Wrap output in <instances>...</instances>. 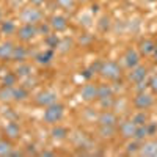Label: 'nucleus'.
I'll return each mask as SVG.
<instances>
[{
	"label": "nucleus",
	"instance_id": "obj_1",
	"mask_svg": "<svg viewBox=\"0 0 157 157\" xmlns=\"http://www.w3.org/2000/svg\"><path fill=\"white\" fill-rule=\"evenodd\" d=\"M98 74L107 82H116L123 77V66L115 60H104Z\"/></svg>",
	"mask_w": 157,
	"mask_h": 157
},
{
	"label": "nucleus",
	"instance_id": "obj_2",
	"mask_svg": "<svg viewBox=\"0 0 157 157\" xmlns=\"http://www.w3.org/2000/svg\"><path fill=\"white\" fill-rule=\"evenodd\" d=\"M19 21L22 24H33V25H38L39 22L46 21V16H44V11L38 6H25L21 10L19 13Z\"/></svg>",
	"mask_w": 157,
	"mask_h": 157
},
{
	"label": "nucleus",
	"instance_id": "obj_3",
	"mask_svg": "<svg viewBox=\"0 0 157 157\" xmlns=\"http://www.w3.org/2000/svg\"><path fill=\"white\" fill-rule=\"evenodd\" d=\"M64 110H66V107L63 105V104L58 101L55 104H52V105L46 107L44 109V113H43V121L49 126H54V124H58L63 116H64Z\"/></svg>",
	"mask_w": 157,
	"mask_h": 157
},
{
	"label": "nucleus",
	"instance_id": "obj_4",
	"mask_svg": "<svg viewBox=\"0 0 157 157\" xmlns=\"http://www.w3.org/2000/svg\"><path fill=\"white\" fill-rule=\"evenodd\" d=\"M155 94L152 91L146 90V91H141V93H135L134 99H132V107L137 110H149L154 107L155 104Z\"/></svg>",
	"mask_w": 157,
	"mask_h": 157
},
{
	"label": "nucleus",
	"instance_id": "obj_5",
	"mask_svg": "<svg viewBox=\"0 0 157 157\" xmlns=\"http://www.w3.org/2000/svg\"><path fill=\"white\" fill-rule=\"evenodd\" d=\"M121 63H123V66L129 71V69H132L135 68L137 64L141 63V55H140V52L137 47H127L124 50V54L121 57Z\"/></svg>",
	"mask_w": 157,
	"mask_h": 157
},
{
	"label": "nucleus",
	"instance_id": "obj_6",
	"mask_svg": "<svg viewBox=\"0 0 157 157\" xmlns=\"http://www.w3.org/2000/svg\"><path fill=\"white\" fill-rule=\"evenodd\" d=\"M36 36H39L38 35V27L33 25V24H22V25H19V29L16 32V38L21 43H25V44L33 41Z\"/></svg>",
	"mask_w": 157,
	"mask_h": 157
},
{
	"label": "nucleus",
	"instance_id": "obj_7",
	"mask_svg": "<svg viewBox=\"0 0 157 157\" xmlns=\"http://www.w3.org/2000/svg\"><path fill=\"white\" fill-rule=\"evenodd\" d=\"M55 102H58V94L52 90H44V91H41V93H38L35 96V104L41 109H46V107L52 105V104H55Z\"/></svg>",
	"mask_w": 157,
	"mask_h": 157
},
{
	"label": "nucleus",
	"instance_id": "obj_8",
	"mask_svg": "<svg viewBox=\"0 0 157 157\" xmlns=\"http://www.w3.org/2000/svg\"><path fill=\"white\" fill-rule=\"evenodd\" d=\"M148 75H149V68L140 63V64H137L135 68L129 69V72L126 74V78H127L129 83L134 85V83H137V82H140V80H145V78H148Z\"/></svg>",
	"mask_w": 157,
	"mask_h": 157
},
{
	"label": "nucleus",
	"instance_id": "obj_9",
	"mask_svg": "<svg viewBox=\"0 0 157 157\" xmlns=\"http://www.w3.org/2000/svg\"><path fill=\"white\" fill-rule=\"evenodd\" d=\"M135 130H137V124L132 121V118L123 121L120 120V123H118V134L124 140H132L135 137Z\"/></svg>",
	"mask_w": 157,
	"mask_h": 157
},
{
	"label": "nucleus",
	"instance_id": "obj_10",
	"mask_svg": "<svg viewBox=\"0 0 157 157\" xmlns=\"http://www.w3.org/2000/svg\"><path fill=\"white\" fill-rule=\"evenodd\" d=\"M96 123L98 126H118L120 118H118V113L113 110H102L96 118Z\"/></svg>",
	"mask_w": 157,
	"mask_h": 157
},
{
	"label": "nucleus",
	"instance_id": "obj_11",
	"mask_svg": "<svg viewBox=\"0 0 157 157\" xmlns=\"http://www.w3.org/2000/svg\"><path fill=\"white\" fill-rule=\"evenodd\" d=\"M47 21H49L52 30H54L55 33H63V32H66L68 27H69L68 17L63 16V14H52Z\"/></svg>",
	"mask_w": 157,
	"mask_h": 157
},
{
	"label": "nucleus",
	"instance_id": "obj_12",
	"mask_svg": "<svg viewBox=\"0 0 157 157\" xmlns=\"http://www.w3.org/2000/svg\"><path fill=\"white\" fill-rule=\"evenodd\" d=\"M78 94H80V99L85 101V102H94V101H98V83L86 82L80 88Z\"/></svg>",
	"mask_w": 157,
	"mask_h": 157
},
{
	"label": "nucleus",
	"instance_id": "obj_13",
	"mask_svg": "<svg viewBox=\"0 0 157 157\" xmlns=\"http://www.w3.org/2000/svg\"><path fill=\"white\" fill-rule=\"evenodd\" d=\"M138 155L141 157H157V140L155 138H146L141 141Z\"/></svg>",
	"mask_w": 157,
	"mask_h": 157
},
{
	"label": "nucleus",
	"instance_id": "obj_14",
	"mask_svg": "<svg viewBox=\"0 0 157 157\" xmlns=\"http://www.w3.org/2000/svg\"><path fill=\"white\" fill-rule=\"evenodd\" d=\"M54 57H55V50L47 47L41 52H36V54L33 55V61L36 64H39V66H49V64L52 63V60H54Z\"/></svg>",
	"mask_w": 157,
	"mask_h": 157
},
{
	"label": "nucleus",
	"instance_id": "obj_15",
	"mask_svg": "<svg viewBox=\"0 0 157 157\" xmlns=\"http://www.w3.org/2000/svg\"><path fill=\"white\" fill-rule=\"evenodd\" d=\"M29 58H30V49L25 46V43L16 44L14 50H13L11 61L13 63H24V61H29Z\"/></svg>",
	"mask_w": 157,
	"mask_h": 157
},
{
	"label": "nucleus",
	"instance_id": "obj_16",
	"mask_svg": "<svg viewBox=\"0 0 157 157\" xmlns=\"http://www.w3.org/2000/svg\"><path fill=\"white\" fill-rule=\"evenodd\" d=\"M3 134H5L6 138L16 141V140H19L21 135H22V129H21L19 123H16L14 120H10V121L5 124V127H3Z\"/></svg>",
	"mask_w": 157,
	"mask_h": 157
},
{
	"label": "nucleus",
	"instance_id": "obj_17",
	"mask_svg": "<svg viewBox=\"0 0 157 157\" xmlns=\"http://www.w3.org/2000/svg\"><path fill=\"white\" fill-rule=\"evenodd\" d=\"M137 49H138L141 57L149 58V57H152V52L155 49V41H154L152 38H141L138 46H137Z\"/></svg>",
	"mask_w": 157,
	"mask_h": 157
},
{
	"label": "nucleus",
	"instance_id": "obj_18",
	"mask_svg": "<svg viewBox=\"0 0 157 157\" xmlns=\"http://www.w3.org/2000/svg\"><path fill=\"white\" fill-rule=\"evenodd\" d=\"M14 43L11 39L0 43V63H10L13 58V50H14Z\"/></svg>",
	"mask_w": 157,
	"mask_h": 157
},
{
	"label": "nucleus",
	"instance_id": "obj_19",
	"mask_svg": "<svg viewBox=\"0 0 157 157\" xmlns=\"http://www.w3.org/2000/svg\"><path fill=\"white\" fill-rule=\"evenodd\" d=\"M17 24L13 21V19H3L0 22V33L3 36L10 38V36H16V32H17Z\"/></svg>",
	"mask_w": 157,
	"mask_h": 157
},
{
	"label": "nucleus",
	"instance_id": "obj_20",
	"mask_svg": "<svg viewBox=\"0 0 157 157\" xmlns=\"http://www.w3.org/2000/svg\"><path fill=\"white\" fill-rule=\"evenodd\" d=\"M17 66L13 69L16 74H17V77L19 78H27V77H32V74H33V66L29 63V61H24V63H16Z\"/></svg>",
	"mask_w": 157,
	"mask_h": 157
},
{
	"label": "nucleus",
	"instance_id": "obj_21",
	"mask_svg": "<svg viewBox=\"0 0 157 157\" xmlns=\"http://www.w3.org/2000/svg\"><path fill=\"white\" fill-rule=\"evenodd\" d=\"M98 135L102 140H113L118 135V126H99Z\"/></svg>",
	"mask_w": 157,
	"mask_h": 157
},
{
	"label": "nucleus",
	"instance_id": "obj_22",
	"mask_svg": "<svg viewBox=\"0 0 157 157\" xmlns=\"http://www.w3.org/2000/svg\"><path fill=\"white\" fill-rule=\"evenodd\" d=\"M50 137L57 140V141H61V140H66L69 137V130L68 127L64 126H60V124H54L50 129Z\"/></svg>",
	"mask_w": 157,
	"mask_h": 157
},
{
	"label": "nucleus",
	"instance_id": "obj_23",
	"mask_svg": "<svg viewBox=\"0 0 157 157\" xmlns=\"http://www.w3.org/2000/svg\"><path fill=\"white\" fill-rule=\"evenodd\" d=\"M13 96H14V102H25L30 98V91L25 85H16L13 88Z\"/></svg>",
	"mask_w": 157,
	"mask_h": 157
},
{
	"label": "nucleus",
	"instance_id": "obj_24",
	"mask_svg": "<svg viewBox=\"0 0 157 157\" xmlns=\"http://www.w3.org/2000/svg\"><path fill=\"white\" fill-rule=\"evenodd\" d=\"M74 47H75V41H74L72 38L66 36V38H61V39H60L58 47H57V52H58V54L66 55V54H69Z\"/></svg>",
	"mask_w": 157,
	"mask_h": 157
},
{
	"label": "nucleus",
	"instance_id": "obj_25",
	"mask_svg": "<svg viewBox=\"0 0 157 157\" xmlns=\"http://www.w3.org/2000/svg\"><path fill=\"white\" fill-rule=\"evenodd\" d=\"M110 96H115L113 86L109 85L107 82L98 83V101H99V99H104V98H110Z\"/></svg>",
	"mask_w": 157,
	"mask_h": 157
},
{
	"label": "nucleus",
	"instance_id": "obj_26",
	"mask_svg": "<svg viewBox=\"0 0 157 157\" xmlns=\"http://www.w3.org/2000/svg\"><path fill=\"white\" fill-rule=\"evenodd\" d=\"M0 82H2L3 86H16L17 82H19V77L14 71H8L2 75V78H0Z\"/></svg>",
	"mask_w": 157,
	"mask_h": 157
},
{
	"label": "nucleus",
	"instance_id": "obj_27",
	"mask_svg": "<svg viewBox=\"0 0 157 157\" xmlns=\"http://www.w3.org/2000/svg\"><path fill=\"white\" fill-rule=\"evenodd\" d=\"M13 149H14V143L10 138H2L0 140V157H10Z\"/></svg>",
	"mask_w": 157,
	"mask_h": 157
},
{
	"label": "nucleus",
	"instance_id": "obj_28",
	"mask_svg": "<svg viewBox=\"0 0 157 157\" xmlns=\"http://www.w3.org/2000/svg\"><path fill=\"white\" fill-rule=\"evenodd\" d=\"M55 5L60 10L66 11V13H74L78 3L75 2V0H55Z\"/></svg>",
	"mask_w": 157,
	"mask_h": 157
},
{
	"label": "nucleus",
	"instance_id": "obj_29",
	"mask_svg": "<svg viewBox=\"0 0 157 157\" xmlns=\"http://www.w3.org/2000/svg\"><path fill=\"white\" fill-rule=\"evenodd\" d=\"M60 39H61V38H60L55 32H52V33H49L47 36H44V44H46L49 49H54V50L57 52V47H58Z\"/></svg>",
	"mask_w": 157,
	"mask_h": 157
},
{
	"label": "nucleus",
	"instance_id": "obj_30",
	"mask_svg": "<svg viewBox=\"0 0 157 157\" xmlns=\"http://www.w3.org/2000/svg\"><path fill=\"white\" fill-rule=\"evenodd\" d=\"M13 88H14V86H2V90H0V102H3V104L14 102Z\"/></svg>",
	"mask_w": 157,
	"mask_h": 157
},
{
	"label": "nucleus",
	"instance_id": "obj_31",
	"mask_svg": "<svg viewBox=\"0 0 157 157\" xmlns=\"http://www.w3.org/2000/svg\"><path fill=\"white\" fill-rule=\"evenodd\" d=\"M132 121L137 124V126H143L149 123V115L146 113V110H138L132 115Z\"/></svg>",
	"mask_w": 157,
	"mask_h": 157
},
{
	"label": "nucleus",
	"instance_id": "obj_32",
	"mask_svg": "<svg viewBox=\"0 0 157 157\" xmlns=\"http://www.w3.org/2000/svg\"><path fill=\"white\" fill-rule=\"evenodd\" d=\"M140 145H141V141H137L135 138L129 140L127 145H126V154H127V155H138Z\"/></svg>",
	"mask_w": 157,
	"mask_h": 157
},
{
	"label": "nucleus",
	"instance_id": "obj_33",
	"mask_svg": "<svg viewBox=\"0 0 157 157\" xmlns=\"http://www.w3.org/2000/svg\"><path fill=\"white\" fill-rule=\"evenodd\" d=\"M98 29L102 32V33H105V32H109L110 30V27H112V19H110V16H102L99 21H98Z\"/></svg>",
	"mask_w": 157,
	"mask_h": 157
},
{
	"label": "nucleus",
	"instance_id": "obj_34",
	"mask_svg": "<svg viewBox=\"0 0 157 157\" xmlns=\"http://www.w3.org/2000/svg\"><path fill=\"white\" fill-rule=\"evenodd\" d=\"M36 27H38V35H39V36H47L49 33L54 32V30H52V27H50V24H49V21L39 22Z\"/></svg>",
	"mask_w": 157,
	"mask_h": 157
},
{
	"label": "nucleus",
	"instance_id": "obj_35",
	"mask_svg": "<svg viewBox=\"0 0 157 157\" xmlns=\"http://www.w3.org/2000/svg\"><path fill=\"white\" fill-rule=\"evenodd\" d=\"M115 96H110V98H104V99H99V107L102 110H113V105H115Z\"/></svg>",
	"mask_w": 157,
	"mask_h": 157
},
{
	"label": "nucleus",
	"instance_id": "obj_36",
	"mask_svg": "<svg viewBox=\"0 0 157 157\" xmlns=\"http://www.w3.org/2000/svg\"><path fill=\"white\" fill-rule=\"evenodd\" d=\"M93 41H94V36H93V35L82 33L80 36H78V39H77V44H80L82 47H86V46H90Z\"/></svg>",
	"mask_w": 157,
	"mask_h": 157
},
{
	"label": "nucleus",
	"instance_id": "obj_37",
	"mask_svg": "<svg viewBox=\"0 0 157 157\" xmlns=\"http://www.w3.org/2000/svg\"><path fill=\"white\" fill-rule=\"evenodd\" d=\"M146 90H149V82H148V78L134 83V93H141V91H146Z\"/></svg>",
	"mask_w": 157,
	"mask_h": 157
},
{
	"label": "nucleus",
	"instance_id": "obj_38",
	"mask_svg": "<svg viewBox=\"0 0 157 157\" xmlns=\"http://www.w3.org/2000/svg\"><path fill=\"white\" fill-rule=\"evenodd\" d=\"M148 82H149V90L152 91L154 94H157V74L151 75V77L148 78Z\"/></svg>",
	"mask_w": 157,
	"mask_h": 157
},
{
	"label": "nucleus",
	"instance_id": "obj_39",
	"mask_svg": "<svg viewBox=\"0 0 157 157\" xmlns=\"http://www.w3.org/2000/svg\"><path fill=\"white\" fill-rule=\"evenodd\" d=\"M39 152L35 149V145H29L27 149H25V155H38Z\"/></svg>",
	"mask_w": 157,
	"mask_h": 157
},
{
	"label": "nucleus",
	"instance_id": "obj_40",
	"mask_svg": "<svg viewBox=\"0 0 157 157\" xmlns=\"http://www.w3.org/2000/svg\"><path fill=\"white\" fill-rule=\"evenodd\" d=\"M46 2H47V0H29V3H30V5H33V6H38V8L44 6V5H46Z\"/></svg>",
	"mask_w": 157,
	"mask_h": 157
},
{
	"label": "nucleus",
	"instance_id": "obj_41",
	"mask_svg": "<svg viewBox=\"0 0 157 157\" xmlns=\"http://www.w3.org/2000/svg\"><path fill=\"white\" fill-rule=\"evenodd\" d=\"M38 155H46V157H49V155H55V152H54V151H47V149H44V151H39Z\"/></svg>",
	"mask_w": 157,
	"mask_h": 157
},
{
	"label": "nucleus",
	"instance_id": "obj_42",
	"mask_svg": "<svg viewBox=\"0 0 157 157\" xmlns=\"http://www.w3.org/2000/svg\"><path fill=\"white\" fill-rule=\"evenodd\" d=\"M152 58H154V61L157 63V41H155V49H154V52H152Z\"/></svg>",
	"mask_w": 157,
	"mask_h": 157
},
{
	"label": "nucleus",
	"instance_id": "obj_43",
	"mask_svg": "<svg viewBox=\"0 0 157 157\" xmlns=\"http://www.w3.org/2000/svg\"><path fill=\"white\" fill-rule=\"evenodd\" d=\"M75 2H77V3H80V5H85V3L90 2V0H75Z\"/></svg>",
	"mask_w": 157,
	"mask_h": 157
},
{
	"label": "nucleus",
	"instance_id": "obj_44",
	"mask_svg": "<svg viewBox=\"0 0 157 157\" xmlns=\"http://www.w3.org/2000/svg\"><path fill=\"white\" fill-rule=\"evenodd\" d=\"M3 21V10H2V6H0V22Z\"/></svg>",
	"mask_w": 157,
	"mask_h": 157
},
{
	"label": "nucleus",
	"instance_id": "obj_45",
	"mask_svg": "<svg viewBox=\"0 0 157 157\" xmlns=\"http://www.w3.org/2000/svg\"><path fill=\"white\" fill-rule=\"evenodd\" d=\"M0 2H3V3H10V2H13V0H0Z\"/></svg>",
	"mask_w": 157,
	"mask_h": 157
},
{
	"label": "nucleus",
	"instance_id": "obj_46",
	"mask_svg": "<svg viewBox=\"0 0 157 157\" xmlns=\"http://www.w3.org/2000/svg\"><path fill=\"white\" fill-rule=\"evenodd\" d=\"M2 138H5V134H3V132H0V140H2Z\"/></svg>",
	"mask_w": 157,
	"mask_h": 157
},
{
	"label": "nucleus",
	"instance_id": "obj_47",
	"mask_svg": "<svg viewBox=\"0 0 157 157\" xmlns=\"http://www.w3.org/2000/svg\"><path fill=\"white\" fill-rule=\"evenodd\" d=\"M2 86H3V85H2V82H0V90H2Z\"/></svg>",
	"mask_w": 157,
	"mask_h": 157
},
{
	"label": "nucleus",
	"instance_id": "obj_48",
	"mask_svg": "<svg viewBox=\"0 0 157 157\" xmlns=\"http://www.w3.org/2000/svg\"><path fill=\"white\" fill-rule=\"evenodd\" d=\"M0 71H2V66H0Z\"/></svg>",
	"mask_w": 157,
	"mask_h": 157
},
{
	"label": "nucleus",
	"instance_id": "obj_49",
	"mask_svg": "<svg viewBox=\"0 0 157 157\" xmlns=\"http://www.w3.org/2000/svg\"><path fill=\"white\" fill-rule=\"evenodd\" d=\"M0 35H2V33H0Z\"/></svg>",
	"mask_w": 157,
	"mask_h": 157
},
{
	"label": "nucleus",
	"instance_id": "obj_50",
	"mask_svg": "<svg viewBox=\"0 0 157 157\" xmlns=\"http://www.w3.org/2000/svg\"><path fill=\"white\" fill-rule=\"evenodd\" d=\"M155 99H157V98H155Z\"/></svg>",
	"mask_w": 157,
	"mask_h": 157
}]
</instances>
